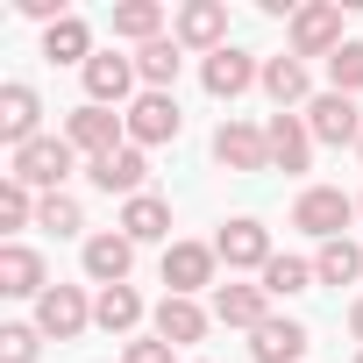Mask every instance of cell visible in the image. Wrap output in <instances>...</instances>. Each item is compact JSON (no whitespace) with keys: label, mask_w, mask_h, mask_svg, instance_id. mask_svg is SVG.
I'll list each match as a JSON object with an SVG mask.
<instances>
[{"label":"cell","mask_w":363,"mask_h":363,"mask_svg":"<svg viewBox=\"0 0 363 363\" xmlns=\"http://www.w3.org/2000/svg\"><path fill=\"white\" fill-rule=\"evenodd\" d=\"M36 221V193L22 178H0V228H29Z\"/></svg>","instance_id":"obj_31"},{"label":"cell","mask_w":363,"mask_h":363,"mask_svg":"<svg viewBox=\"0 0 363 363\" xmlns=\"http://www.w3.org/2000/svg\"><path fill=\"white\" fill-rule=\"evenodd\" d=\"M0 292H8V299H43V292H50V271H43V257H36L29 242H8V250H0Z\"/></svg>","instance_id":"obj_18"},{"label":"cell","mask_w":363,"mask_h":363,"mask_svg":"<svg viewBox=\"0 0 363 363\" xmlns=\"http://www.w3.org/2000/svg\"><path fill=\"white\" fill-rule=\"evenodd\" d=\"M214 257H221L228 271H257V278H264V264H271L278 250H271V228L242 214V221H228V228L214 235Z\"/></svg>","instance_id":"obj_8"},{"label":"cell","mask_w":363,"mask_h":363,"mask_svg":"<svg viewBox=\"0 0 363 363\" xmlns=\"http://www.w3.org/2000/svg\"><path fill=\"white\" fill-rule=\"evenodd\" d=\"M128 271H135V242L121 235V228H107V235H86V278L107 292V285H128Z\"/></svg>","instance_id":"obj_14"},{"label":"cell","mask_w":363,"mask_h":363,"mask_svg":"<svg viewBox=\"0 0 363 363\" xmlns=\"http://www.w3.org/2000/svg\"><path fill=\"white\" fill-rule=\"evenodd\" d=\"M356 363H363V349H356Z\"/></svg>","instance_id":"obj_38"},{"label":"cell","mask_w":363,"mask_h":363,"mask_svg":"<svg viewBox=\"0 0 363 363\" xmlns=\"http://www.w3.org/2000/svg\"><path fill=\"white\" fill-rule=\"evenodd\" d=\"M36 349H43V328H22V320L0 328V363H36Z\"/></svg>","instance_id":"obj_33"},{"label":"cell","mask_w":363,"mask_h":363,"mask_svg":"<svg viewBox=\"0 0 363 363\" xmlns=\"http://www.w3.org/2000/svg\"><path fill=\"white\" fill-rule=\"evenodd\" d=\"M178 128H186V114H178L171 93H135V100H128V143H135V150L178 143Z\"/></svg>","instance_id":"obj_5"},{"label":"cell","mask_w":363,"mask_h":363,"mask_svg":"<svg viewBox=\"0 0 363 363\" xmlns=\"http://www.w3.org/2000/svg\"><path fill=\"white\" fill-rule=\"evenodd\" d=\"M114 36H128L135 50L157 43L164 36V8H157V0H121V8H114Z\"/></svg>","instance_id":"obj_28"},{"label":"cell","mask_w":363,"mask_h":363,"mask_svg":"<svg viewBox=\"0 0 363 363\" xmlns=\"http://www.w3.org/2000/svg\"><path fill=\"white\" fill-rule=\"evenodd\" d=\"M356 214H363V200H356Z\"/></svg>","instance_id":"obj_36"},{"label":"cell","mask_w":363,"mask_h":363,"mask_svg":"<svg viewBox=\"0 0 363 363\" xmlns=\"http://www.w3.org/2000/svg\"><path fill=\"white\" fill-rule=\"evenodd\" d=\"M178 50H186L178 36H157V43L135 50V79H143V93H171V86H178V65H186Z\"/></svg>","instance_id":"obj_22"},{"label":"cell","mask_w":363,"mask_h":363,"mask_svg":"<svg viewBox=\"0 0 363 363\" xmlns=\"http://www.w3.org/2000/svg\"><path fill=\"white\" fill-rule=\"evenodd\" d=\"M36 328H43L50 342H79V335L93 328V299H86L79 285H50V292L36 299Z\"/></svg>","instance_id":"obj_6"},{"label":"cell","mask_w":363,"mask_h":363,"mask_svg":"<svg viewBox=\"0 0 363 363\" xmlns=\"http://www.w3.org/2000/svg\"><path fill=\"white\" fill-rule=\"evenodd\" d=\"M264 143H271V171H306V164H313V128H306V114H271V121H264Z\"/></svg>","instance_id":"obj_13"},{"label":"cell","mask_w":363,"mask_h":363,"mask_svg":"<svg viewBox=\"0 0 363 363\" xmlns=\"http://www.w3.org/2000/svg\"><path fill=\"white\" fill-rule=\"evenodd\" d=\"M121 363H178V349H171L164 335H143V342H128V349H121Z\"/></svg>","instance_id":"obj_34"},{"label":"cell","mask_w":363,"mask_h":363,"mask_svg":"<svg viewBox=\"0 0 363 363\" xmlns=\"http://www.w3.org/2000/svg\"><path fill=\"white\" fill-rule=\"evenodd\" d=\"M349 335H356V342H363V299H356V306H349Z\"/></svg>","instance_id":"obj_35"},{"label":"cell","mask_w":363,"mask_h":363,"mask_svg":"<svg viewBox=\"0 0 363 363\" xmlns=\"http://www.w3.org/2000/svg\"><path fill=\"white\" fill-rule=\"evenodd\" d=\"M328 79H335V93H363V43H342L335 57H328Z\"/></svg>","instance_id":"obj_32"},{"label":"cell","mask_w":363,"mask_h":363,"mask_svg":"<svg viewBox=\"0 0 363 363\" xmlns=\"http://www.w3.org/2000/svg\"><path fill=\"white\" fill-rule=\"evenodd\" d=\"M36 121H43V100H36V86L8 79V86H0V143H8V150L36 143Z\"/></svg>","instance_id":"obj_15"},{"label":"cell","mask_w":363,"mask_h":363,"mask_svg":"<svg viewBox=\"0 0 363 363\" xmlns=\"http://www.w3.org/2000/svg\"><path fill=\"white\" fill-rule=\"evenodd\" d=\"M143 320V299H135V285H107L100 299H93V328H107V335H128Z\"/></svg>","instance_id":"obj_26"},{"label":"cell","mask_w":363,"mask_h":363,"mask_svg":"<svg viewBox=\"0 0 363 363\" xmlns=\"http://www.w3.org/2000/svg\"><path fill=\"white\" fill-rule=\"evenodd\" d=\"M79 79H86V100H93V107H121V100L135 93V57H121V50H93V65H86Z\"/></svg>","instance_id":"obj_10"},{"label":"cell","mask_w":363,"mask_h":363,"mask_svg":"<svg viewBox=\"0 0 363 363\" xmlns=\"http://www.w3.org/2000/svg\"><path fill=\"white\" fill-rule=\"evenodd\" d=\"M313 278H320V285H356V278H363V250H356L349 235L320 242V257H313Z\"/></svg>","instance_id":"obj_27"},{"label":"cell","mask_w":363,"mask_h":363,"mask_svg":"<svg viewBox=\"0 0 363 363\" xmlns=\"http://www.w3.org/2000/svg\"><path fill=\"white\" fill-rule=\"evenodd\" d=\"M356 157H363V143H356Z\"/></svg>","instance_id":"obj_37"},{"label":"cell","mask_w":363,"mask_h":363,"mask_svg":"<svg viewBox=\"0 0 363 363\" xmlns=\"http://www.w3.org/2000/svg\"><path fill=\"white\" fill-rule=\"evenodd\" d=\"M171 36L186 43V50H228V0H186L178 8V22H171Z\"/></svg>","instance_id":"obj_7"},{"label":"cell","mask_w":363,"mask_h":363,"mask_svg":"<svg viewBox=\"0 0 363 363\" xmlns=\"http://www.w3.org/2000/svg\"><path fill=\"white\" fill-rule=\"evenodd\" d=\"M72 164H79V150H72L65 135H36V143H22V150H15L8 178H22V186H29V193L43 200V193H65Z\"/></svg>","instance_id":"obj_1"},{"label":"cell","mask_w":363,"mask_h":363,"mask_svg":"<svg viewBox=\"0 0 363 363\" xmlns=\"http://www.w3.org/2000/svg\"><path fill=\"white\" fill-rule=\"evenodd\" d=\"M306 128H313V143H363V107L349 100V93H313L306 100Z\"/></svg>","instance_id":"obj_9"},{"label":"cell","mask_w":363,"mask_h":363,"mask_svg":"<svg viewBox=\"0 0 363 363\" xmlns=\"http://www.w3.org/2000/svg\"><path fill=\"white\" fill-rule=\"evenodd\" d=\"M157 335H164L171 349H193V342L207 335V306H200V299H178V292H164V299H157Z\"/></svg>","instance_id":"obj_20"},{"label":"cell","mask_w":363,"mask_h":363,"mask_svg":"<svg viewBox=\"0 0 363 363\" xmlns=\"http://www.w3.org/2000/svg\"><path fill=\"white\" fill-rule=\"evenodd\" d=\"M264 93L278 100V114L299 107V100H306V65H299V57H264Z\"/></svg>","instance_id":"obj_29"},{"label":"cell","mask_w":363,"mask_h":363,"mask_svg":"<svg viewBox=\"0 0 363 363\" xmlns=\"http://www.w3.org/2000/svg\"><path fill=\"white\" fill-rule=\"evenodd\" d=\"M214 320L257 335V328L271 320V292H264V285H221V292H214Z\"/></svg>","instance_id":"obj_21"},{"label":"cell","mask_w":363,"mask_h":363,"mask_svg":"<svg viewBox=\"0 0 363 363\" xmlns=\"http://www.w3.org/2000/svg\"><path fill=\"white\" fill-rule=\"evenodd\" d=\"M306 342H313V335H306L299 320L271 313V320H264V328L250 335V356H257V363H299V356H306Z\"/></svg>","instance_id":"obj_19"},{"label":"cell","mask_w":363,"mask_h":363,"mask_svg":"<svg viewBox=\"0 0 363 363\" xmlns=\"http://www.w3.org/2000/svg\"><path fill=\"white\" fill-rule=\"evenodd\" d=\"M43 57H50V65H79V72H86V65H93V29H86L79 15L50 22V29H43Z\"/></svg>","instance_id":"obj_24"},{"label":"cell","mask_w":363,"mask_h":363,"mask_svg":"<svg viewBox=\"0 0 363 363\" xmlns=\"http://www.w3.org/2000/svg\"><path fill=\"white\" fill-rule=\"evenodd\" d=\"M128 242H164L171 235V207L157 200V193H135V200H121V221H114Z\"/></svg>","instance_id":"obj_23"},{"label":"cell","mask_w":363,"mask_h":363,"mask_svg":"<svg viewBox=\"0 0 363 363\" xmlns=\"http://www.w3.org/2000/svg\"><path fill=\"white\" fill-rule=\"evenodd\" d=\"M342 36V8L335 0H313V8H292V57H335Z\"/></svg>","instance_id":"obj_4"},{"label":"cell","mask_w":363,"mask_h":363,"mask_svg":"<svg viewBox=\"0 0 363 363\" xmlns=\"http://www.w3.org/2000/svg\"><path fill=\"white\" fill-rule=\"evenodd\" d=\"M36 228H50V235H79L86 214H79L72 193H43V200H36Z\"/></svg>","instance_id":"obj_30"},{"label":"cell","mask_w":363,"mask_h":363,"mask_svg":"<svg viewBox=\"0 0 363 363\" xmlns=\"http://www.w3.org/2000/svg\"><path fill=\"white\" fill-rule=\"evenodd\" d=\"M121 135H128V114H114V107H72L65 114V143L79 150V157H114L121 150Z\"/></svg>","instance_id":"obj_3"},{"label":"cell","mask_w":363,"mask_h":363,"mask_svg":"<svg viewBox=\"0 0 363 363\" xmlns=\"http://www.w3.org/2000/svg\"><path fill=\"white\" fill-rule=\"evenodd\" d=\"M86 178H93L100 193H121V200H135V193H143V178H150V157H143L135 143H121L114 157H93V164H86Z\"/></svg>","instance_id":"obj_16"},{"label":"cell","mask_w":363,"mask_h":363,"mask_svg":"<svg viewBox=\"0 0 363 363\" xmlns=\"http://www.w3.org/2000/svg\"><path fill=\"white\" fill-rule=\"evenodd\" d=\"M349 221H356V200H349L342 186H306V193L292 200V228H306L313 242H335Z\"/></svg>","instance_id":"obj_2"},{"label":"cell","mask_w":363,"mask_h":363,"mask_svg":"<svg viewBox=\"0 0 363 363\" xmlns=\"http://www.w3.org/2000/svg\"><path fill=\"white\" fill-rule=\"evenodd\" d=\"M257 285H264L271 299H299V292H313L320 278H313V264H306V257H271Z\"/></svg>","instance_id":"obj_25"},{"label":"cell","mask_w":363,"mask_h":363,"mask_svg":"<svg viewBox=\"0 0 363 363\" xmlns=\"http://www.w3.org/2000/svg\"><path fill=\"white\" fill-rule=\"evenodd\" d=\"M214 157H221L228 171H271V143H264V128H250V121H221V128H214Z\"/></svg>","instance_id":"obj_17"},{"label":"cell","mask_w":363,"mask_h":363,"mask_svg":"<svg viewBox=\"0 0 363 363\" xmlns=\"http://www.w3.org/2000/svg\"><path fill=\"white\" fill-rule=\"evenodd\" d=\"M200 79H207L214 100H242L250 86H264V65H257L250 50H214V57L200 65Z\"/></svg>","instance_id":"obj_12"},{"label":"cell","mask_w":363,"mask_h":363,"mask_svg":"<svg viewBox=\"0 0 363 363\" xmlns=\"http://www.w3.org/2000/svg\"><path fill=\"white\" fill-rule=\"evenodd\" d=\"M214 264H221L214 242H171V250H164V285H171L178 299H193L200 285H214Z\"/></svg>","instance_id":"obj_11"}]
</instances>
